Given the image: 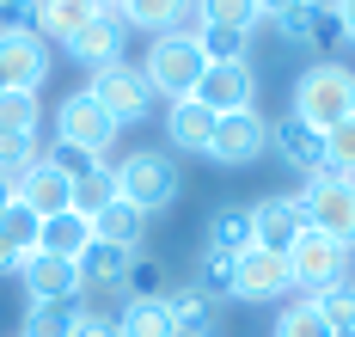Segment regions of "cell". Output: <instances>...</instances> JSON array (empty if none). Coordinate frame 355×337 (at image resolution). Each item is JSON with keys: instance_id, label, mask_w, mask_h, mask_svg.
I'll list each match as a JSON object with an SVG mask.
<instances>
[{"instance_id": "d6986e66", "label": "cell", "mask_w": 355, "mask_h": 337, "mask_svg": "<svg viewBox=\"0 0 355 337\" xmlns=\"http://www.w3.org/2000/svg\"><path fill=\"white\" fill-rule=\"evenodd\" d=\"M166 141L178 153H209L214 141V111H202L196 98H178L172 111H166Z\"/></svg>"}, {"instance_id": "277c9868", "label": "cell", "mask_w": 355, "mask_h": 337, "mask_svg": "<svg viewBox=\"0 0 355 337\" xmlns=\"http://www.w3.org/2000/svg\"><path fill=\"white\" fill-rule=\"evenodd\" d=\"M116 116L80 86V92H68L62 98V111H55V148H68V153H80V159H105L110 148H116Z\"/></svg>"}, {"instance_id": "8992f818", "label": "cell", "mask_w": 355, "mask_h": 337, "mask_svg": "<svg viewBox=\"0 0 355 337\" xmlns=\"http://www.w3.org/2000/svg\"><path fill=\"white\" fill-rule=\"evenodd\" d=\"M355 252H343L337 239H324V233H300L294 245H288V276H294V288H306V295H324V288H337L343 276H349Z\"/></svg>"}, {"instance_id": "7402d4cb", "label": "cell", "mask_w": 355, "mask_h": 337, "mask_svg": "<svg viewBox=\"0 0 355 337\" xmlns=\"http://www.w3.org/2000/svg\"><path fill=\"white\" fill-rule=\"evenodd\" d=\"M92 239H98V245H116V252H141L147 215H141V209H129V202H110V209L92 215Z\"/></svg>"}, {"instance_id": "5b68a950", "label": "cell", "mask_w": 355, "mask_h": 337, "mask_svg": "<svg viewBox=\"0 0 355 337\" xmlns=\"http://www.w3.org/2000/svg\"><path fill=\"white\" fill-rule=\"evenodd\" d=\"M300 209H306V227L337 239L343 252H355V178L343 172H313L306 190H300Z\"/></svg>"}, {"instance_id": "484cf974", "label": "cell", "mask_w": 355, "mask_h": 337, "mask_svg": "<svg viewBox=\"0 0 355 337\" xmlns=\"http://www.w3.org/2000/svg\"><path fill=\"white\" fill-rule=\"evenodd\" d=\"M116 337H178V325L166 313V300H129L116 313Z\"/></svg>"}, {"instance_id": "f6af8a7d", "label": "cell", "mask_w": 355, "mask_h": 337, "mask_svg": "<svg viewBox=\"0 0 355 337\" xmlns=\"http://www.w3.org/2000/svg\"><path fill=\"white\" fill-rule=\"evenodd\" d=\"M0 6H25V0H0Z\"/></svg>"}, {"instance_id": "ee69618b", "label": "cell", "mask_w": 355, "mask_h": 337, "mask_svg": "<svg viewBox=\"0 0 355 337\" xmlns=\"http://www.w3.org/2000/svg\"><path fill=\"white\" fill-rule=\"evenodd\" d=\"M331 337H355V325H343V331H331Z\"/></svg>"}, {"instance_id": "ac0fdd59", "label": "cell", "mask_w": 355, "mask_h": 337, "mask_svg": "<svg viewBox=\"0 0 355 337\" xmlns=\"http://www.w3.org/2000/svg\"><path fill=\"white\" fill-rule=\"evenodd\" d=\"M123 25H135V31H153V37H166V31H184V37H196V0H129L123 6Z\"/></svg>"}, {"instance_id": "e0dca14e", "label": "cell", "mask_w": 355, "mask_h": 337, "mask_svg": "<svg viewBox=\"0 0 355 337\" xmlns=\"http://www.w3.org/2000/svg\"><path fill=\"white\" fill-rule=\"evenodd\" d=\"M98 19V0H31V31L43 43H68Z\"/></svg>"}, {"instance_id": "83f0119b", "label": "cell", "mask_w": 355, "mask_h": 337, "mask_svg": "<svg viewBox=\"0 0 355 337\" xmlns=\"http://www.w3.org/2000/svg\"><path fill=\"white\" fill-rule=\"evenodd\" d=\"M73 319H80V306H62V300H25V331H19V337H73Z\"/></svg>"}, {"instance_id": "f35d334b", "label": "cell", "mask_w": 355, "mask_h": 337, "mask_svg": "<svg viewBox=\"0 0 355 337\" xmlns=\"http://www.w3.org/2000/svg\"><path fill=\"white\" fill-rule=\"evenodd\" d=\"M73 337H116V319H110V313H98V306H80Z\"/></svg>"}, {"instance_id": "e575fe53", "label": "cell", "mask_w": 355, "mask_h": 337, "mask_svg": "<svg viewBox=\"0 0 355 337\" xmlns=\"http://www.w3.org/2000/svg\"><path fill=\"white\" fill-rule=\"evenodd\" d=\"M324 172L355 178V116H349V123H337V129L324 135Z\"/></svg>"}, {"instance_id": "4dcf8cb0", "label": "cell", "mask_w": 355, "mask_h": 337, "mask_svg": "<svg viewBox=\"0 0 355 337\" xmlns=\"http://www.w3.org/2000/svg\"><path fill=\"white\" fill-rule=\"evenodd\" d=\"M0 239H6L19 258H31V252H37V239H43V221H37L25 202H12V209L0 215Z\"/></svg>"}, {"instance_id": "8d00e7d4", "label": "cell", "mask_w": 355, "mask_h": 337, "mask_svg": "<svg viewBox=\"0 0 355 337\" xmlns=\"http://www.w3.org/2000/svg\"><path fill=\"white\" fill-rule=\"evenodd\" d=\"M313 12H319V6H300V12H282V19H270V25H276V37H282V43L313 49Z\"/></svg>"}, {"instance_id": "1f68e13d", "label": "cell", "mask_w": 355, "mask_h": 337, "mask_svg": "<svg viewBox=\"0 0 355 337\" xmlns=\"http://www.w3.org/2000/svg\"><path fill=\"white\" fill-rule=\"evenodd\" d=\"M37 92H0V135H37Z\"/></svg>"}, {"instance_id": "5bb4252c", "label": "cell", "mask_w": 355, "mask_h": 337, "mask_svg": "<svg viewBox=\"0 0 355 337\" xmlns=\"http://www.w3.org/2000/svg\"><path fill=\"white\" fill-rule=\"evenodd\" d=\"M123 43H129V25L116 19V12H98L80 37H68L62 49H68V62H80L86 74H98V68H110V62H123Z\"/></svg>"}, {"instance_id": "cb8c5ba5", "label": "cell", "mask_w": 355, "mask_h": 337, "mask_svg": "<svg viewBox=\"0 0 355 337\" xmlns=\"http://www.w3.org/2000/svg\"><path fill=\"white\" fill-rule=\"evenodd\" d=\"M37 252H55V258H86V252H92V221H86V215H73V209L49 215V221H43V239H37Z\"/></svg>"}, {"instance_id": "c3c4849f", "label": "cell", "mask_w": 355, "mask_h": 337, "mask_svg": "<svg viewBox=\"0 0 355 337\" xmlns=\"http://www.w3.org/2000/svg\"><path fill=\"white\" fill-rule=\"evenodd\" d=\"M349 270H355V263H349Z\"/></svg>"}, {"instance_id": "6da1fadb", "label": "cell", "mask_w": 355, "mask_h": 337, "mask_svg": "<svg viewBox=\"0 0 355 337\" xmlns=\"http://www.w3.org/2000/svg\"><path fill=\"white\" fill-rule=\"evenodd\" d=\"M110 178H116V202H129V209H141V215L172 209L178 190H184V172H178V159H172L166 148H135V153H123V159L110 166Z\"/></svg>"}, {"instance_id": "7c38bea8", "label": "cell", "mask_w": 355, "mask_h": 337, "mask_svg": "<svg viewBox=\"0 0 355 337\" xmlns=\"http://www.w3.org/2000/svg\"><path fill=\"white\" fill-rule=\"evenodd\" d=\"M300 233H306L300 196H263V202H251V245H257V252L288 258V245H294Z\"/></svg>"}, {"instance_id": "9a60e30c", "label": "cell", "mask_w": 355, "mask_h": 337, "mask_svg": "<svg viewBox=\"0 0 355 337\" xmlns=\"http://www.w3.org/2000/svg\"><path fill=\"white\" fill-rule=\"evenodd\" d=\"M19 202L31 209L37 221H49V215H62V209H73V172H62L49 153L37 159L31 172L19 178Z\"/></svg>"}, {"instance_id": "ab89813d", "label": "cell", "mask_w": 355, "mask_h": 337, "mask_svg": "<svg viewBox=\"0 0 355 337\" xmlns=\"http://www.w3.org/2000/svg\"><path fill=\"white\" fill-rule=\"evenodd\" d=\"M331 12H337V25H343V43H355V0H337Z\"/></svg>"}, {"instance_id": "f1b7e54d", "label": "cell", "mask_w": 355, "mask_h": 337, "mask_svg": "<svg viewBox=\"0 0 355 337\" xmlns=\"http://www.w3.org/2000/svg\"><path fill=\"white\" fill-rule=\"evenodd\" d=\"M196 19H202V25L257 31V25H263V6H257V0H196Z\"/></svg>"}, {"instance_id": "30bf717a", "label": "cell", "mask_w": 355, "mask_h": 337, "mask_svg": "<svg viewBox=\"0 0 355 337\" xmlns=\"http://www.w3.org/2000/svg\"><path fill=\"white\" fill-rule=\"evenodd\" d=\"M263 153H270V123H263L257 111L214 116V141H209L214 166H257Z\"/></svg>"}, {"instance_id": "9c48e42d", "label": "cell", "mask_w": 355, "mask_h": 337, "mask_svg": "<svg viewBox=\"0 0 355 337\" xmlns=\"http://www.w3.org/2000/svg\"><path fill=\"white\" fill-rule=\"evenodd\" d=\"M196 105L214 111V116L257 111V74H251V62H209L202 80H196Z\"/></svg>"}, {"instance_id": "d6a6232c", "label": "cell", "mask_w": 355, "mask_h": 337, "mask_svg": "<svg viewBox=\"0 0 355 337\" xmlns=\"http://www.w3.org/2000/svg\"><path fill=\"white\" fill-rule=\"evenodd\" d=\"M313 300H319V313H324V325H331V331L355 325V276H343L337 288H324V295H313Z\"/></svg>"}, {"instance_id": "4fadbf2b", "label": "cell", "mask_w": 355, "mask_h": 337, "mask_svg": "<svg viewBox=\"0 0 355 337\" xmlns=\"http://www.w3.org/2000/svg\"><path fill=\"white\" fill-rule=\"evenodd\" d=\"M288 288H294L288 258H276V252H257V245H251L245 258H233V300H282Z\"/></svg>"}, {"instance_id": "74e56055", "label": "cell", "mask_w": 355, "mask_h": 337, "mask_svg": "<svg viewBox=\"0 0 355 337\" xmlns=\"http://www.w3.org/2000/svg\"><path fill=\"white\" fill-rule=\"evenodd\" d=\"M313 49H324V55H331V49H343V25H337V12H331V6L313 12Z\"/></svg>"}, {"instance_id": "7a4b0ae2", "label": "cell", "mask_w": 355, "mask_h": 337, "mask_svg": "<svg viewBox=\"0 0 355 337\" xmlns=\"http://www.w3.org/2000/svg\"><path fill=\"white\" fill-rule=\"evenodd\" d=\"M294 116L313 123L319 135H331L337 123L355 116V68L343 62H313L306 74L294 80Z\"/></svg>"}, {"instance_id": "3957f363", "label": "cell", "mask_w": 355, "mask_h": 337, "mask_svg": "<svg viewBox=\"0 0 355 337\" xmlns=\"http://www.w3.org/2000/svg\"><path fill=\"white\" fill-rule=\"evenodd\" d=\"M202 49H196V37H184V31H166V37H153L147 43V62H141V74L147 86H153V98H196V80H202Z\"/></svg>"}, {"instance_id": "52a82bcc", "label": "cell", "mask_w": 355, "mask_h": 337, "mask_svg": "<svg viewBox=\"0 0 355 337\" xmlns=\"http://www.w3.org/2000/svg\"><path fill=\"white\" fill-rule=\"evenodd\" d=\"M86 92L116 116V129H123V123H141V116L153 111V86H147L141 62H110V68H98V74L86 80Z\"/></svg>"}, {"instance_id": "bcb514c9", "label": "cell", "mask_w": 355, "mask_h": 337, "mask_svg": "<svg viewBox=\"0 0 355 337\" xmlns=\"http://www.w3.org/2000/svg\"><path fill=\"white\" fill-rule=\"evenodd\" d=\"M313 6H337V0H313Z\"/></svg>"}, {"instance_id": "7bdbcfd3", "label": "cell", "mask_w": 355, "mask_h": 337, "mask_svg": "<svg viewBox=\"0 0 355 337\" xmlns=\"http://www.w3.org/2000/svg\"><path fill=\"white\" fill-rule=\"evenodd\" d=\"M12 202H19V184H12V178H6V172H0V215H6V209H12Z\"/></svg>"}, {"instance_id": "60d3db41", "label": "cell", "mask_w": 355, "mask_h": 337, "mask_svg": "<svg viewBox=\"0 0 355 337\" xmlns=\"http://www.w3.org/2000/svg\"><path fill=\"white\" fill-rule=\"evenodd\" d=\"M263 6V19H282V12H300V6H313V0H257Z\"/></svg>"}, {"instance_id": "7dc6e473", "label": "cell", "mask_w": 355, "mask_h": 337, "mask_svg": "<svg viewBox=\"0 0 355 337\" xmlns=\"http://www.w3.org/2000/svg\"><path fill=\"white\" fill-rule=\"evenodd\" d=\"M0 92H6V74H0Z\"/></svg>"}, {"instance_id": "44dd1931", "label": "cell", "mask_w": 355, "mask_h": 337, "mask_svg": "<svg viewBox=\"0 0 355 337\" xmlns=\"http://www.w3.org/2000/svg\"><path fill=\"white\" fill-rule=\"evenodd\" d=\"M166 313H172L178 337H214V300L196 288V282H184V288H166Z\"/></svg>"}, {"instance_id": "603a6c76", "label": "cell", "mask_w": 355, "mask_h": 337, "mask_svg": "<svg viewBox=\"0 0 355 337\" xmlns=\"http://www.w3.org/2000/svg\"><path fill=\"white\" fill-rule=\"evenodd\" d=\"M209 252L214 258H245L251 252V209L245 202H220L209 215Z\"/></svg>"}, {"instance_id": "ffe728a7", "label": "cell", "mask_w": 355, "mask_h": 337, "mask_svg": "<svg viewBox=\"0 0 355 337\" xmlns=\"http://www.w3.org/2000/svg\"><path fill=\"white\" fill-rule=\"evenodd\" d=\"M129 263H135V252H116V245H98V239H92V252L80 258V282H86V295H123Z\"/></svg>"}, {"instance_id": "836d02e7", "label": "cell", "mask_w": 355, "mask_h": 337, "mask_svg": "<svg viewBox=\"0 0 355 337\" xmlns=\"http://www.w3.org/2000/svg\"><path fill=\"white\" fill-rule=\"evenodd\" d=\"M123 295H129V300H159V295H166V270H159L153 258H141V252H135V263H129V282H123Z\"/></svg>"}, {"instance_id": "d590c367", "label": "cell", "mask_w": 355, "mask_h": 337, "mask_svg": "<svg viewBox=\"0 0 355 337\" xmlns=\"http://www.w3.org/2000/svg\"><path fill=\"white\" fill-rule=\"evenodd\" d=\"M196 288L209 300H227L233 295V258H214V252H202V270H196Z\"/></svg>"}, {"instance_id": "f546056e", "label": "cell", "mask_w": 355, "mask_h": 337, "mask_svg": "<svg viewBox=\"0 0 355 337\" xmlns=\"http://www.w3.org/2000/svg\"><path fill=\"white\" fill-rule=\"evenodd\" d=\"M276 337H331V325H324V313H319V300L300 295L294 306H282V313H276Z\"/></svg>"}, {"instance_id": "8fae6325", "label": "cell", "mask_w": 355, "mask_h": 337, "mask_svg": "<svg viewBox=\"0 0 355 337\" xmlns=\"http://www.w3.org/2000/svg\"><path fill=\"white\" fill-rule=\"evenodd\" d=\"M19 282H25V300H62V306H73L86 295L80 258H55V252H31L19 263Z\"/></svg>"}, {"instance_id": "ba28073f", "label": "cell", "mask_w": 355, "mask_h": 337, "mask_svg": "<svg viewBox=\"0 0 355 337\" xmlns=\"http://www.w3.org/2000/svg\"><path fill=\"white\" fill-rule=\"evenodd\" d=\"M0 74L6 92H37L49 80V43L31 25H0Z\"/></svg>"}, {"instance_id": "2e32d148", "label": "cell", "mask_w": 355, "mask_h": 337, "mask_svg": "<svg viewBox=\"0 0 355 337\" xmlns=\"http://www.w3.org/2000/svg\"><path fill=\"white\" fill-rule=\"evenodd\" d=\"M270 148H276V159H282V166L306 172V178H313V172H324V135L313 129V123H300L294 111L270 123Z\"/></svg>"}, {"instance_id": "4316f807", "label": "cell", "mask_w": 355, "mask_h": 337, "mask_svg": "<svg viewBox=\"0 0 355 337\" xmlns=\"http://www.w3.org/2000/svg\"><path fill=\"white\" fill-rule=\"evenodd\" d=\"M196 49H202V62H251V31H233V25H196Z\"/></svg>"}, {"instance_id": "b9f144b4", "label": "cell", "mask_w": 355, "mask_h": 337, "mask_svg": "<svg viewBox=\"0 0 355 337\" xmlns=\"http://www.w3.org/2000/svg\"><path fill=\"white\" fill-rule=\"evenodd\" d=\"M19 263H25V258H19V252H12V245L0 239V276H19Z\"/></svg>"}, {"instance_id": "d4e9b609", "label": "cell", "mask_w": 355, "mask_h": 337, "mask_svg": "<svg viewBox=\"0 0 355 337\" xmlns=\"http://www.w3.org/2000/svg\"><path fill=\"white\" fill-rule=\"evenodd\" d=\"M116 202V178H110V159H98V166H86V172H73V215H98V209H110Z\"/></svg>"}]
</instances>
